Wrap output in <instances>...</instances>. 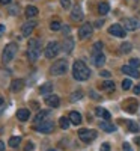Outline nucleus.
I'll use <instances>...</instances> for the list:
<instances>
[{
    "label": "nucleus",
    "mask_w": 140,
    "mask_h": 151,
    "mask_svg": "<svg viewBox=\"0 0 140 151\" xmlns=\"http://www.w3.org/2000/svg\"><path fill=\"white\" fill-rule=\"evenodd\" d=\"M72 77L79 82H83V80H87L91 77V70L89 67L84 64L83 60H75L74 65H72Z\"/></svg>",
    "instance_id": "nucleus-1"
},
{
    "label": "nucleus",
    "mask_w": 140,
    "mask_h": 151,
    "mask_svg": "<svg viewBox=\"0 0 140 151\" xmlns=\"http://www.w3.org/2000/svg\"><path fill=\"white\" fill-rule=\"evenodd\" d=\"M41 56V41L32 38L29 41V48H27V58L30 62H36Z\"/></svg>",
    "instance_id": "nucleus-2"
},
{
    "label": "nucleus",
    "mask_w": 140,
    "mask_h": 151,
    "mask_svg": "<svg viewBox=\"0 0 140 151\" xmlns=\"http://www.w3.org/2000/svg\"><path fill=\"white\" fill-rule=\"evenodd\" d=\"M17 50H18L17 42H9V44L5 47L3 53H2V62H3V64H9V62L15 58Z\"/></svg>",
    "instance_id": "nucleus-3"
},
{
    "label": "nucleus",
    "mask_w": 140,
    "mask_h": 151,
    "mask_svg": "<svg viewBox=\"0 0 140 151\" xmlns=\"http://www.w3.org/2000/svg\"><path fill=\"white\" fill-rule=\"evenodd\" d=\"M68 71V59H57L54 64L50 67V73L53 76H62Z\"/></svg>",
    "instance_id": "nucleus-4"
},
{
    "label": "nucleus",
    "mask_w": 140,
    "mask_h": 151,
    "mask_svg": "<svg viewBox=\"0 0 140 151\" xmlns=\"http://www.w3.org/2000/svg\"><path fill=\"white\" fill-rule=\"evenodd\" d=\"M60 50H62V48H60V44H59L57 41H50V42L47 44L45 50H44V55H45L47 59H53V58H56V56L59 55Z\"/></svg>",
    "instance_id": "nucleus-5"
},
{
    "label": "nucleus",
    "mask_w": 140,
    "mask_h": 151,
    "mask_svg": "<svg viewBox=\"0 0 140 151\" xmlns=\"http://www.w3.org/2000/svg\"><path fill=\"white\" fill-rule=\"evenodd\" d=\"M35 130L39 132V133H44V134H48V133H51L54 130V122L50 121V119H44V121L36 124Z\"/></svg>",
    "instance_id": "nucleus-6"
},
{
    "label": "nucleus",
    "mask_w": 140,
    "mask_h": 151,
    "mask_svg": "<svg viewBox=\"0 0 140 151\" xmlns=\"http://www.w3.org/2000/svg\"><path fill=\"white\" fill-rule=\"evenodd\" d=\"M79 137L83 142H92L96 137V132L95 130H89V129H80L79 130Z\"/></svg>",
    "instance_id": "nucleus-7"
},
{
    "label": "nucleus",
    "mask_w": 140,
    "mask_h": 151,
    "mask_svg": "<svg viewBox=\"0 0 140 151\" xmlns=\"http://www.w3.org/2000/svg\"><path fill=\"white\" fill-rule=\"evenodd\" d=\"M92 30H94V26L91 23H83L79 29V38L80 40H87L92 35Z\"/></svg>",
    "instance_id": "nucleus-8"
},
{
    "label": "nucleus",
    "mask_w": 140,
    "mask_h": 151,
    "mask_svg": "<svg viewBox=\"0 0 140 151\" xmlns=\"http://www.w3.org/2000/svg\"><path fill=\"white\" fill-rule=\"evenodd\" d=\"M109 33L113 35V36H118V38H125L126 36V30L121 26V24H113V26H110Z\"/></svg>",
    "instance_id": "nucleus-9"
},
{
    "label": "nucleus",
    "mask_w": 140,
    "mask_h": 151,
    "mask_svg": "<svg viewBox=\"0 0 140 151\" xmlns=\"http://www.w3.org/2000/svg\"><path fill=\"white\" fill-rule=\"evenodd\" d=\"M124 27H125V30H128V32L137 30L140 27V21L137 18H126V20H124Z\"/></svg>",
    "instance_id": "nucleus-10"
},
{
    "label": "nucleus",
    "mask_w": 140,
    "mask_h": 151,
    "mask_svg": "<svg viewBox=\"0 0 140 151\" xmlns=\"http://www.w3.org/2000/svg\"><path fill=\"white\" fill-rule=\"evenodd\" d=\"M35 27H36V21H33V20H29L27 23H24V24H23V27H21V35H23L24 38L30 36Z\"/></svg>",
    "instance_id": "nucleus-11"
},
{
    "label": "nucleus",
    "mask_w": 140,
    "mask_h": 151,
    "mask_svg": "<svg viewBox=\"0 0 140 151\" xmlns=\"http://www.w3.org/2000/svg\"><path fill=\"white\" fill-rule=\"evenodd\" d=\"M71 18H72L74 21H81V20L84 18V12H83V9H81L80 5H74V6H72Z\"/></svg>",
    "instance_id": "nucleus-12"
},
{
    "label": "nucleus",
    "mask_w": 140,
    "mask_h": 151,
    "mask_svg": "<svg viewBox=\"0 0 140 151\" xmlns=\"http://www.w3.org/2000/svg\"><path fill=\"white\" fill-rule=\"evenodd\" d=\"M121 71H122L124 74H126V76H130V77H133V79H139V77H140V73L137 71V68H134V67H131V65H124V67L121 68Z\"/></svg>",
    "instance_id": "nucleus-13"
},
{
    "label": "nucleus",
    "mask_w": 140,
    "mask_h": 151,
    "mask_svg": "<svg viewBox=\"0 0 140 151\" xmlns=\"http://www.w3.org/2000/svg\"><path fill=\"white\" fill-rule=\"evenodd\" d=\"M45 104L50 107H57L60 104V98L54 94H48V95H45Z\"/></svg>",
    "instance_id": "nucleus-14"
},
{
    "label": "nucleus",
    "mask_w": 140,
    "mask_h": 151,
    "mask_svg": "<svg viewBox=\"0 0 140 151\" xmlns=\"http://www.w3.org/2000/svg\"><path fill=\"white\" fill-rule=\"evenodd\" d=\"M92 62H94V65L95 67H103L106 64V56L104 53H98V55H92Z\"/></svg>",
    "instance_id": "nucleus-15"
},
{
    "label": "nucleus",
    "mask_w": 140,
    "mask_h": 151,
    "mask_svg": "<svg viewBox=\"0 0 140 151\" xmlns=\"http://www.w3.org/2000/svg\"><path fill=\"white\" fill-rule=\"evenodd\" d=\"M23 88H24V80L23 79H15L11 83V91L12 92H20Z\"/></svg>",
    "instance_id": "nucleus-16"
},
{
    "label": "nucleus",
    "mask_w": 140,
    "mask_h": 151,
    "mask_svg": "<svg viewBox=\"0 0 140 151\" xmlns=\"http://www.w3.org/2000/svg\"><path fill=\"white\" fill-rule=\"evenodd\" d=\"M99 129H103L107 133H113V132H116V125H113V124H110L109 121L104 119V121L99 122Z\"/></svg>",
    "instance_id": "nucleus-17"
},
{
    "label": "nucleus",
    "mask_w": 140,
    "mask_h": 151,
    "mask_svg": "<svg viewBox=\"0 0 140 151\" xmlns=\"http://www.w3.org/2000/svg\"><path fill=\"white\" fill-rule=\"evenodd\" d=\"M137 107H139V104H137V101L136 100H128V101L125 103V112H128V113H134L136 110H137Z\"/></svg>",
    "instance_id": "nucleus-18"
},
{
    "label": "nucleus",
    "mask_w": 140,
    "mask_h": 151,
    "mask_svg": "<svg viewBox=\"0 0 140 151\" xmlns=\"http://www.w3.org/2000/svg\"><path fill=\"white\" fill-rule=\"evenodd\" d=\"M17 118H18L21 122L27 121V119L30 118V112H29V109H20V110L17 112Z\"/></svg>",
    "instance_id": "nucleus-19"
},
{
    "label": "nucleus",
    "mask_w": 140,
    "mask_h": 151,
    "mask_svg": "<svg viewBox=\"0 0 140 151\" xmlns=\"http://www.w3.org/2000/svg\"><path fill=\"white\" fill-rule=\"evenodd\" d=\"M69 121H71V124H74V125H79V124L81 122V115H80L79 112L72 110V112L69 113Z\"/></svg>",
    "instance_id": "nucleus-20"
},
{
    "label": "nucleus",
    "mask_w": 140,
    "mask_h": 151,
    "mask_svg": "<svg viewBox=\"0 0 140 151\" xmlns=\"http://www.w3.org/2000/svg\"><path fill=\"white\" fill-rule=\"evenodd\" d=\"M98 12H99V15H107L110 12V5L107 2H101L98 5Z\"/></svg>",
    "instance_id": "nucleus-21"
},
{
    "label": "nucleus",
    "mask_w": 140,
    "mask_h": 151,
    "mask_svg": "<svg viewBox=\"0 0 140 151\" xmlns=\"http://www.w3.org/2000/svg\"><path fill=\"white\" fill-rule=\"evenodd\" d=\"M39 92H41L42 95H48V94H51V92H53V83H50V82L44 83V85L41 86Z\"/></svg>",
    "instance_id": "nucleus-22"
},
{
    "label": "nucleus",
    "mask_w": 140,
    "mask_h": 151,
    "mask_svg": "<svg viewBox=\"0 0 140 151\" xmlns=\"http://www.w3.org/2000/svg\"><path fill=\"white\" fill-rule=\"evenodd\" d=\"M95 112H96V115L101 116L103 119H106V121L110 119V112H109V110H106V109H103V107H96Z\"/></svg>",
    "instance_id": "nucleus-23"
},
{
    "label": "nucleus",
    "mask_w": 140,
    "mask_h": 151,
    "mask_svg": "<svg viewBox=\"0 0 140 151\" xmlns=\"http://www.w3.org/2000/svg\"><path fill=\"white\" fill-rule=\"evenodd\" d=\"M72 48H74V41L71 40V38H66L65 42H63V52L71 53V52H72Z\"/></svg>",
    "instance_id": "nucleus-24"
},
{
    "label": "nucleus",
    "mask_w": 140,
    "mask_h": 151,
    "mask_svg": "<svg viewBox=\"0 0 140 151\" xmlns=\"http://www.w3.org/2000/svg\"><path fill=\"white\" fill-rule=\"evenodd\" d=\"M24 14H26V17H27V18H33V17H36V15H38V8H36V6H27V8H26V12H24Z\"/></svg>",
    "instance_id": "nucleus-25"
},
{
    "label": "nucleus",
    "mask_w": 140,
    "mask_h": 151,
    "mask_svg": "<svg viewBox=\"0 0 140 151\" xmlns=\"http://www.w3.org/2000/svg\"><path fill=\"white\" fill-rule=\"evenodd\" d=\"M48 115H50V112H48V110H41V112H38V115L35 116V119H33V121H35V122L38 124V122L44 121V119H45V118H47Z\"/></svg>",
    "instance_id": "nucleus-26"
},
{
    "label": "nucleus",
    "mask_w": 140,
    "mask_h": 151,
    "mask_svg": "<svg viewBox=\"0 0 140 151\" xmlns=\"http://www.w3.org/2000/svg\"><path fill=\"white\" fill-rule=\"evenodd\" d=\"M101 88H103L104 91L111 92V91H114V88H116V85H114V82H111V80H106L103 85H101Z\"/></svg>",
    "instance_id": "nucleus-27"
},
{
    "label": "nucleus",
    "mask_w": 140,
    "mask_h": 151,
    "mask_svg": "<svg viewBox=\"0 0 140 151\" xmlns=\"http://www.w3.org/2000/svg\"><path fill=\"white\" fill-rule=\"evenodd\" d=\"M8 144H9V147H11V148H17V147L21 144V137H20V136H12L11 139H9V142H8Z\"/></svg>",
    "instance_id": "nucleus-28"
},
{
    "label": "nucleus",
    "mask_w": 140,
    "mask_h": 151,
    "mask_svg": "<svg viewBox=\"0 0 140 151\" xmlns=\"http://www.w3.org/2000/svg\"><path fill=\"white\" fill-rule=\"evenodd\" d=\"M69 124H71V121H69V118H66V116H62V118L59 119V125H60V129H63V130H68Z\"/></svg>",
    "instance_id": "nucleus-29"
},
{
    "label": "nucleus",
    "mask_w": 140,
    "mask_h": 151,
    "mask_svg": "<svg viewBox=\"0 0 140 151\" xmlns=\"http://www.w3.org/2000/svg\"><path fill=\"white\" fill-rule=\"evenodd\" d=\"M126 127H128V132H131V133H137V132L140 130L139 124H137V122H134V121H128Z\"/></svg>",
    "instance_id": "nucleus-30"
},
{
    "label": "nucleus",
    "mask_w": 140,
    "mask_h": 151,
    "mask_svg": "<svg viewBox=\"0 0 140 151\" xmlns=\"http://www.w3.org/2000/svg\"><path fill=\"white\" fill-rule=\"evenodd\" d=\"M101 50H103V42H101V41H96V42L94 44V47H92V55L101 53Z\"/></svg>",
    "instance_id": "nucleus-31"
},
{
    "label": "nucleus",
    "mask_w": 140,
    "mask_h": 151,
    "mask_svg": "<svg viewBox=\"0 0 140 151\" xmlns=\"http://www.w3.org/2000/svg\"><path fill=\"white\" fill-rule=\"evenodd\" d=\"M60 27H62V23H60V20H53L51 23H50V29L51 30H60Z\"/></svg>",
    "instance_id": "nucleus-32"
},
{
    "label": "nucleus",
    "mask_w": 140,
    "mask_h": 151,
    "mask_svg": "<svg viewBox=\"0 0 140 151\" xmlns=\"http://www.w3.org/2000/svg\"><path fill=\"white\" fill-rule=\"evenodd\" d=\"M131 48H133V45H131L130 42H124V44L121 45V53L126 55V53H130V52H131Z\"/></svg>",
    "instance_id": "nucleus-33"
},
{
    "label": "nucleus",
    "mask_w": 140,
    "mask_h": 151,
    "mask_svg": "<svg viewBox=\"0 0 140 151\" xmlns=\"http://www.w3.org/2000/svg\"><path fill=\"white\" fill-rule=\"evenodd\" d=\"M133 88V82L130 80V79H125L124 82H122V89L124 91H128V89H131Z\"/></svg>",
    "instance_id": "nucleus-34"
},
{
    "label": "nucleus",
    "mask_w": 140,
    "mask_h": 151,
    "mask_svg": "<svg viewBox=\"0 0 140 151\" xmlns=\"http://www.w3.org/2000/svg\"><path fill=\"white\" fill-rule=\"evenodd\" d=\"M83 97V92L81 91H75L72 95H71V101H77V100H80Z\"/></svg>",
    "instance_id": "nucleus-35"
},
{
    "label": "nucleus",
    "mask_w": 140,
    "mask_h": 151,
    "mask_svg": "<svg viewBox=\"0 0 140 151\" xmlns=\"http://www.w3.org/2000/svg\"><path fill=\"white\" fill-rule=\"evenodd\" d=\"M18 9H20V6H18V5L11 6V8H9V14H11V15H18Z\"/></svg>",
    "instance_id": "nucleus-36"
},
{
    "label": "nucleus",
    "mask_w": 140,
    "mask_h": 151,
    "mask_svg": "<svg viewBox=\"0 0 140 151\" xmlns=\"http://www.w3.org/2000/svg\"><path fill=\"white\" fill-rule=\"evenodd\" d=\"M60 5L63 9H69L71 8V0H60Z\"/></svg>",
    "instance_id": "nucleus-37"
},
{
    "label": "nucleus",
    "mask_w": 140,
    "mask_h": 151,
    "mask_svg": "<svg viewBox=\"0 0 140 151\" xmlns=\"http://www.w3.org/2000/svg\"><path fill=\"white\" fill-rule=\"evenodd\" d=\"M130 65L134 67V68H140V59H136V58L131 59V60H130Z\"/></svg>",
    "instance_id": "nucleus-38"
},
{
    "label": "nucleus",
    "mask_w": 140,
    "mask_h": 151,
    "mask_svg": "<svg viewBox=\"0 0 140 151\" xmlns=\"http://www.w3.org/2000/svg\"><path fill=\"white\" fill-rule=\"evenodd\" d=\"M99 76H101V77H106V79H109L110 77V71H99Z\"/></svg>",
    "instance_id": "nucleus-39"
},
{
    "label": "nucleus",
    "mask_w": 140,
    "mask_h": 151,
    "mask_svg": "<svg viewBox=\"0 0 140 151\" xmlns=\"http://www.w3.org/2000/svg\"><path fill=\"white\" fill-rule=\"evenodd\" d=\"M33 148H35V145H33L32 142H27V145H26V148H24V151H33Z\"/></svg>",
    "instance_id": "nucleus-40"
},
{
    "label": "nucleus",
    "mask_w": 140,
    "mask_h": 151,
    "mask_svg": "<svg viewBox=\"0 0 140 151\" xmlns=\"http://www.w3.org/2000/svg\"><path fill=\"white\" fill-rule=\"evenodd\" d=\"M122 148H124V151H133V148L130 147V144H128V142H125V144L122 145Z\"/></svg>",
    "instance_id": "nucleus-41"
},
{
    "label": "nucleus",
    "mask_w": 140,
    "mask_h": 151,
    "mask_svg": "<svg viewBox=\"0 0 140 151\" xmlns=\"http://www.w3.org/2000/svg\"><path fill=\"white\" fill-rule=\"evenodd\" d=\"M103 24H104V20H96L94 26H95V27H101V26H103Z\"/></svg>",
    "instance_id": "nucleus-42"
},
{
    "label": "nucleus",
    "mask_w": 140,
    "mask_h": 151,
    "mask_svg": "<svg viewBox=\"0 0 140 151\" xmlns=\"http://www.w3.org/2000/svg\"><path fill=\"white\" fill-rule=\"evenodd\" d=\"M101 151H110V145L109 144H103L101 145Z\"/></svg>",
    "instance_id": "nucleus-43"
},
{
    "label": "nucleus",
    "mask_w": 140,
    "mask_h": 151,
    "mask_svg": "<svg viewBox=\"0 0 140 151\" xmlns=\"http://www.w3.org/2000/svg\"><path fill=\"white\" fill-rule=\"evenodd\" d=\"M91 98H95V100H99V97H98V94H96L95 91H91Z\"/></svg>",
    "instance_id": "nucleus-44"
},
{
    "label": "nucleus",
    "mask_w": 140,
    "mask_h": 151,
    "mask_svg": "<svg viewBox=\"0 0 140 151\" xmlns=\"http://www.w3.org/2000/svg\"><path fill=\"white\" fill-rule=\"evenodd\" d=\"M133 91H134V94H136V95H139V94H140V85H137Z\"/></svg>",
    "instance_id": "nucleus-45"
},
{
    "label": "nucleus",
    "mask_w": 140,
    "mask_h": 151,
    "mask_svg": "<svg viewBox=\"0 0 140 151\" xmlns=\"http://www.w3.org/2000/svg\"><path fill=\"white\" fill-rule=\"evenodd\" d=\"M12 2V0H0V3H2V5H9Z\"/></svg>",
    "instance_id": "nucleus-46"
},
{
    "label": "nucleus",
    "mask_w": 140,
    "mask_h": 151,
    "mask_svg": "<svg viewBox=\"0 0 140 151\" xmlns=\"http://www.w3.org/2000/svg\"><path fill=\"white\" fill-rule=\"evenodd\" d=\"M0 151H5V142L0 141Z\"/></svg>",
    "instance_id": "nucleus-47"
},
{
    "label": "nucleus",
    "mask_w": 140,
    "mask_h": 151,
    "mask_svg": "<svg viewBox=\"0 0 140 151\" xmlns=\"http://www.w3.org/2000/svg\"><path fill=\"white\" fill-rule=\"evenodd\" d=\"M5 32V26H3V24H0V35H2Z\"/></svg>",
    "instance_id": "nucleus-48"
},
{
    "label": "nucleus",
    "mask_w": 140,
    "mask_h": 151,
    "mask_svg": "<svg viewBox=\"0 0 140 151\" xmlns=\"http://www.w3.org/2000/svg\"><path fill=\"white\" fill-rule=\"evenodd\" d=\"M2 104H3V98L0 97V107H2Z\"/></svg>",
    "instance_id": "nucleus-49"
},
{
    "label": "nucleus",
    "mask_w": 140,
    "mask_h": 151,
    "mask_svg": "<svg viewBox=\"0 0 140 151\" xmlns=\"http://www.w3.org/2000/svg\"><path fill=\"white\" fill-rule=\"evenodd\" d=\"M47 151H57V150H47Z\"/></svg>",
    "instance_id": "nucleus-50"
}]
</instances>
